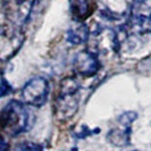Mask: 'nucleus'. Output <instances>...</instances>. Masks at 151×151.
I'll use <instances>...</instances> for the list:
<instances>
[{
    "mask_svg": "<svg viewBox=\"0 0 151 151\" xmlns=\"http://www.w3.org/2000/svg\"><path fill=\"white\" fill-rule=\"evenodd\" d=\"M48 94H49V83L47 78L41 76L31 78L22 89V98L24 102L35 108L45 105Z\"/></svg>",
    "mask_w": 151,
    "mask_h": 151,
    "instance_id": "7ed1b4c3",
    "label": "nucleus"
},
{
    "mask_svg": "<svg viewBox=\"0 0 151 151\" xmlns=\"http://www.w3.org/2000/svg\"><path fill=\"white\" fill-rule=\"evenodd\" d=\"M30 123V111L18 101H10L1 110L0 124L8 135L16 136L27 129Z\"/></svg>",
    "mask_w": 151,
    "mask_h": 151,
    "instance_id": "f257e3e1",
    "label": "nucleus"
},
{
    "mask_svg": "<svg viewBox=\"0 0 151 151\" xmlns=\"http://www.w3.org/2000/svg\"><path fill=\"white\" fill-rule=\"evenodd\" d=\"M78 82L74 77H66L61 80L59 86V93L61 94H76L78 92Z\"/></svg>",
    "mask_w": 151,
    "mask_h": 151,
    "instance_id": "9b49d317",
    "label": "nucleus"
},
{
    "mask_svg": "<svg viewBox=\"0 0 151 151\" xmlns=\"http://www.w3.org/2000/svg\"><path fill=\"white\" fill-rule=\"evenodd\" d=\"M74 69L82 76H93L96 75L100 69V61L98 56L91 51H81L75 56Z\"/></svg>",
    "mask_w": 151,
    "mask_h": 151,
    "instance_id": "39448f33",
    "label": "nucleus"
},
{
    "mask_svg": "<svg viewBox=\"0 0 151 151\" xmlns=\"http://www.w3.org/2000/svg\"><path fill=\"white\" fill-rule=\"evenodd\" d=\"M33 6L34 0H14L8 4V7L4 8V12L7 14L8 22L21 27L27 22Z\"/></svg>",
    "mask_w": 151,
    "mask_h": 151,
    "instance_id": "20e7f679",
    "label": "nucleus"
},
{
    "mask_svg": "<svg viewBox=\"0 0 151 151\" xmlns=\"http://www.w3.org/2000/svg\"><path fill=\"white\" fill-rule=\"evenodd\" d=\"M78 109V99L76 94H61L55 102V113L61 121H67L72 118Z\"/></svg>",
    "mask_w": 151,
    "mask_h": 151,
    "instance_id": "423d86ee",
    "label": "nucleus"
},
{
    "mask_svg": "<svg viewBox=\"0 0 151 151\" xmlns=\"http://www.w3.org/2000/svg\"><path fill=\"white\" fill-rule=\"evenodd\" d=\"M131 18L137 24L151 19V0H134L129 9Z\"/></svg>",
    "mask_w": 151,
    "mask_h": 151,
    "instance_id": "0eeeda50",
    "label": "nucleus"
},
{
    "mask_svg": "<svg viewBox=\"0 0 151 151\" xmlns=\"http://www.w3.org/2000/svg\"><path fill=\"white\" fill-rule=\"evenodd\" d=\"M24 33L21 27L15 25H2L1 27V40H0V51H1V60L7 61L15 56L17 51L21 49L24 42Z\"/></svg>",
    "mask_w": 151,
    "mask_h": 151,
    "instance_id": "f03ea898",
    "label": "nucleus"
},
{
    "mask_svg": "<svg viewBox=\"0 0 151 151\" xmlns=\"http://www.w3.org/2000/svg\"><path fill=\"white\" fill-rule=\"evenodd\" d=\"M10 92V85L7 83L5 78H2V84H1V97H5L7 93Z\"/></svg>",
    "mask_w": 151,
    "mask_h": 151,
    "instance_id": "ddd939ff",
    "label": "nucleus"
},
{
    "mask_svg": "<svg viewBox=\"0 0 151 151\" xmlns=\"http://www.w3.org/2000/svg\"><path fill=\"white\" fill-rule=\"evenodd\" d=\"M90 37V29L86 24L78 22L76 25L72 26L67 32V41L70 45H80L85 43Z\"/></svg>",
    "mask_w": 151,
    "mask_h": 151,
    "instance_id": "6e6552de",
    "label": "nucleus"
},
{
    "mask_svg": "<svg viewBox=\"0 0 151 151\" xmlns=\"http://www.w3.org/2000/svg\"><path fill=\"white\" fill-rule=\"evenodd\" d=\"M108 141H110L114 145L117 147H124L127 145L129 142V135L127 131H122V129H111L108 133Z\"/></svg>",
    "mask_w": 151,
    "mask_h": 151,
    "instance_id": "9d476101",
    "label": "nucleus"
},
{
    "mask_svg": "<svg viewBox=\"0 0 151 151\" xmlns=\"http://www.w3.org/2000/svg\"><path fill=\"white\" fill-rule=\"evenodd\" d=\"M136 118H137V114H135L134 111H127V113H124L123 115H121L118 121L125 127H129V125L135 121Z\"/></svg>",
    "mask_w": 151,
    "mask_h": 151,
    "instance_id": "f8f14e48",
    "label": "nucleus"
},
{
    "mask_svg": "<svg viewBox=\"0 0 151 151\" xmlns=\"http://www.w3.org/2000/svg\"><path fill=\"white\" fill-rule=\"evenodd\" d=\"M69 5L70 13L77 22H82L92 13L90 0H69Z\"/></svg>",
    "mask_w": 151,
    "mask_h": 151,
    "instance_id": "1a4fd4ad",
    "label": "nucleus"
}]
</instances>
